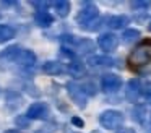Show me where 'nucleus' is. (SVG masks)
Instances as JSON below:
<instances>
[{"label": "nucleus", "mask_w": 151, "mask_h": 133, "mask_svg": "<svg viewBox=\"0 0 151 133\" xmlns=\"http://www.w3.org/2000/svg\"><path fill=\"white\" fill-rule=\"evenodd\" d=\"M99 10L98 6L93 2H83L81 10L78 12V16H76V21H78L80 28L85 29V31H94V29L99 28Z\"/></svg>", "instance_id": "nucleus-1"}, {"label": "nucleus", "mask_w": 151, "mask_h": 133, "mask_svg": "<svg viewBox=\"0 0 151 133\" xmlns=\"http://www.w3.org/2000/svg\"><path fill=\"white\" fill-rule=\"evenodd\" d=\"M151 62V39L141 41L138 45H135L133 50L128 55V65L132 68L145 67Z\"/></svg>", "instance_id": "nucleus-2"}, {"label": "nucleus", "mask_w": 151, "mask_h": 133, "mask_svg": "<svg viewBox=\"0 0 151 133\" xmlns=\"http://www.w3.org/2000/svg\"><path fill=\"white\" fill-rule=\"evenodd\" d=\"M60 41H62L63 47L72 50L73 54H76V52L78 54H89L91 50H94V44L89 39H80L72 34H65V36H62Z\"/></svg>", "instance_id": "nucleus-3"}, {"label": "nucleus", "mask_w": 151, "mask_h": 133, "mask_svg": "<svg viewBox=\"0 0 151 133\" xmlns=\"http://www.w3.org/2000/svg\"><path fill=\"white\" fill-rule=\"evenodd\" d=\"M99 123L106 130H117L124 123V114L119 112V110H112V109L104 110L99 115Z\"/></svg>", "instance_id": "nucleus-4"}, {"label": "nucleus", "mask_w": 151, "mask_h": 133, "mask_svg": "<svg viewBox=\"0 0 151 133\" xmlns=\"http://www.w3.org/2000/svg\"><path fill=\"white\" fill-rule=\"evenodd\" d=\"M67 93H68L70 99L80 107V109H85L86 107V101H88V96L86 93L83 91V86L76 81H70L67 83Z\"/></svg>", "instance_id": "nucleus-5"}, {"label": "nucleus", "mask_w": 151, "mask_h": 133, "mask_svg": "<svg viewBox=\"0 0 151 133\" xmlns=\"http://www.w3.org/2000/svg\"><path fill=\"white\" fill-rule=\"evenodd\" d=\"M49 115V106L46 102H34L26 110V117L29 120H44Z\"/></svg>", "instance_id": "nucleus-6"}, {"label": "nucleus", "mask_w": 151, "mask_h": 133, "mask_svg": "<svg viewBox=\"0 0 151 133\" xmlns=\"http://www.w3.org/2000/svg\"><path fill=\"white\" fill-rule=\"evenodd\" d=\"M122 86V80L119 75H114V73H106L102 75L101 78V88L104 93H115L119 88Z\"/></svg>", "instance_id": "nucleus-7"}, {"label": "nucleus", "mask_w": 151, "mask_h": 133, "mask_svg": "<svg viewBox=\"0 0 151 133\" xmlns=\"http://www.w3.org/2000/svg\"><path fill=\"white\" fill-rule=\"evenodd\" d=\"M98 45L104 52H112L119 45V37L115 34H112V32H104V34H101L98 37Z\"/></svg>", "instance_id": "nucleus-8"}, {"label": "nucleus", "mask_w": 151, "mask_h": 133, "mask_svg": "<svg viewBox=\"0 0 151 133\" xmlns=\"http://www.w3.org/2000/svg\"><path fill=\"white\" fill-rule=\"evenodd\" d=\"M23 49L20 45H12L0 52V63H17L18 57H20Z\"/></svg>", "instance_id": "nucleus-9"}, {"label": "nucleus", "mask_w": 151, "mask_h": 133, "mask_svg": "<svg viewBox=\"0 0 151 133\" xmlns=\"http://www.w3.org/2000/svg\"><path fill=\"white\" fill-rule=\"evenodd\" d=\"M125 96L130 102H138V99L141 97V83L140 80H130L127 84V91H125Z\"/></svg>", "instance_id": "nucleus-10"}, {"label": "nucleus", "mask_w": 151, "mask_h": 133, "mask_svg": "<svg viewBox=\"0 0 151 133\" xmlns=\"http://www.w3.org/2000/svg\"><path fill=\"white\" fill-rule=\"evenodd\" d=\"M88 63L94 68H109V67H114L115 60L107 55H91L88 58Z\"/></svg>", "instance_id": "nucleus-11"}, {"label": "nucleus", "mask_w": 151, "mask_h": 133, "mask_svg": "<svg viewBox=\"0 0 151 133\" xmlns=\"http://www.w3.org/2000/svg\"><path fill=\"white\" fill-rule=\"evenodd\" d=\"M34 63H36V55H34V52L29 50V49H23L20 57H18V60H17V65H20L21 68H31V67H34Z\"/></svg>", "instance_id": "nucleus-12"}, {"label": "nucleus", "mask_w": 151, "mask_h": 133, "mask_svg": "<svg viewBox=\"0 0 151 133\" xmlns=\"http://www.w3.org/2000/svg\"><path fill=\"white\" fill-rule=\"evenodd\" d=\"M34 21H36V24L39 26V28H49L54 23V18H52L50 13L46 12V10H37V12L34 13Z\"/></svg>", "instance_id": "nucleus-13"}, {"label": "nucleus", "mask_w": 151, "mask_h": 133, "mask_svg": "<svg viewBox=\"0 0 151 133\" xmlns=\"http://www.w3.org/2000/svg\"><path fill=\"white\" fill-rule=\"evenodd\" d=\"M65 70L68 71L72 76H81V75H85V63H81L80 60H70L68 63H67V67H65Z\"/></svg>", "instance_id": "nucleus-14"}, {"label": "nucleus", "mask_w": 151, "mask_h": 133, "mask_svg": "<svg viewBox=\"0 0 151 133\" xmlns=\"http://www.w3.org/2000/svg\"><path fill=\"white\" fill-rule=\"evenodd\" d=\"M128 24V16L125 15H115L107 19V26L111 29H122Z\"/></svg>", "instance_id": "nucleus-15"}, {"label": "nucleus", "mask_w": 151, "mask_h": 133, "mask_svg": "<svg viewBox=\"0 0 151 133\" xmlns=\"http://www.w3.org/2000/svg\"><path fill=\"white\" fill-rule=\"evenodd\" d=\"M42 70L46 71L47 75H60L63 71V65L57 60H49L42 65Z\"/></svg>", "instance_id": "nucleus-16"}, {"label": "nucleus", "mask_w": 151, "mask_h": 133, "mask_svg": "<svg viewBox=\"0 0 151 133\" xmlns=\"http://www.w3.org/2000/svg\"><path fill=\"white\" fill-rule=\"evenodd\" d=\"M52 5H54V8H55L57 15H59L60 18H65V16H68L70 6H72L68 0H59V2H54Z\"/></svg>", "instance_id": "nucleus-17"}, {"label": "nucleus", "mask_w": 151, "mask_h": 133, "mask_svg": "<svg viewBox=\"0 0 151 133\" xmlns=\"http://www.w3.org/2000/svg\"><path fill=\"white\" fill-rule=\"evenodd\" d=\"M21 96L18 93H15V91H8L7 93V107L12 110H15L17 107L21 106Z\"/></svg>", "instance_id": "nucleus-18"}, {"label": "nucleus", "mask_w": 151, "mask_h": 133, "mask_svg": "<svg viewBox=\"0 0 151 133\" xmlns=\"http://www.w3.org/2000/svg\"><path fill=\"white\" fill-rule=\"evenodd\" d=\"M15 34H17V31L10 24H0V42L10 41V39L15 37Z\"/></svg>", "instance_id": "nucleus-19"}, {"label": "nucleus", "mask_w": 151, "mask_h": 133, "mask_svg": "<svg viewBox=\"0 0 151 133\" xmlns=\"http://www.w3.org/2000/svg\"><path fill=\"white\" fill-rule=\"evenodd\" d=\"M140 31L138 29H125L124 31V34H122V41L125 42V44H132V42H135V41H138L140 39Z\"/></svg>", "instance_id": "nucleus-20"}, {"label": "nucleus", "mask_w": 151, "mask_h": 133, "mask_svg": "<svg viewBox=\"0 0 151 133\" xmlns=\"http://www.w3.org/2000/svg\"><path fill=\"white\" fill-rule=\"evenodd\" d=\"M133 119L137 120L138 123H145V119H146V107L145 106H137L133 109Z\"/></svg>", "instance_id": "nucleus-21"}, {"label": "nucleus", "mask_w": 151, "mask_h": 133, "mask_svg": "<svg viewBox=\"0 0 151 133\" xmlns=\"http://www.w3.org/2000/svg\"><path fill=\"white\" fill-rule=\"evenodd\" d=\"M151 6V2L148 0H137V2H132V8L133 10H146Z\"/></svg>", "instance_id": "nucleus-22"}, {"label": "nucleus", "mask_w": 151, "mask_h": 133, "mask_svg": "<svg viewBox=\"0 0 151 133\" xmlns=\"http://www.w3.org/2000/svg\"><path fill=\"white\" fill-rule=\"evenodd\" d=\"M141 96L145 97L146 102H151V83L141 84Z\"/></svg>", "instance_id": "nucleus-23"}, {"label": "nucleus", "mask_w": 151, "mask_h": 133, "mask_svg": "<svg viewBox=\"0 0 151 133\" xmlns=\"http://www.w3.org/2000/svg\"><path fill=\"white\" fill-rule=\"evenodd\" d=\"M81 86H83V91L86 93V96H94V94L98 93L94 83H85V84H81Z\"/></svg>", "instance_id": "nucleus-24"}, {"label": "nucleus", "mask_w": 151, "mask_h": 133, "mask_svg": "<svg viewBox=\"0 0 151 133\" xmlns=\"http://www.w3.org/2000/svg\"><path fill=\"white\" fill-rule=\"evenodd\" d=\"M15 122H17V125L18 127H28L29 125V119H28L26 115H20V117H17V120H15Z\"/></svg>", "instance_id": "nucleus-25"}, {"label": "nucleus", "mask_w": 151, "mask_h": 133, "mask_svg": "<svg viewBox=\"0 0 151 133\" xmlns=\"http://www.w3.org/2000/svg\"><path fill=\"white\" fill-rule=\"evenodd\" d=\"M31 5H33V6H36L37 10H44L46 6H49L50 3H49V2H31Z\"/></svg>", "instance_id": "nucleus-26"}, {"label": "nucleus", "mask_w": 151, "mask_h": 133, "mask_svg": "<svg viewBox=\"0 0 151 133\" xmlns=\"http://www.w3.org/2000/svg\"><path fill=\"white\" fill-rule=\"evenodd\" d=\"M72 123H73V125H78V127H83V120L78 119V117H73V119H72Z\"/></svg>", "instance_id": "nucleus-27"}, {"label": "nucleus", "mask_w": 151, "mask_h": 133, "mask_svg": "<svg viewBox=\"0 0 151 133\" xmlns=\"http://www.w3.org/2000/svg\"><path fill=\"white\" fill-rule=\"evenodd\" d=\"M117 133H135V130L133 128H120Z\"/></svg>", "instance_id": "nucleus-28"}, {"label": "nucleus", "mask_w": 151, "mask_h": 133, "mask_svg": "<svg viewBox=\"0 0 151 133\" xmlns=\"http://www.w3.org/2000/svg\"><path fill=\"white\" fill-rule=\"evenodd\" d=\"M0 5H4V6H15V5H17V2H0Z\"/></svg>", "instance_id": "nucleus-29"}, {"label": "nucleus", "mask_w": 151, "mask_h": 133, "mask_svg": "<svg viewBox=\"0 0 151 133\" xmlns=\"http://www.w3.org/2000/svg\"><path fill=\"white\" fill-rule=\"evenodd\" d=\"M5 133H20V132H18V130H7Z\"/></svg>", "instance_id": "nucleus-30"}, {"label": "nucleus", "mask_w": 151, "mask_h": 133, "mask_svg": "<svg viewBox=\"0 0 151 133\" xmlns=\"http://www.w3.org/2000/svg\"><path fill=\"white\" fill-rule=\"evenodd\" d=\"M148 28H150V31H151V23H150V26H148Z\"/></svg>", "instance_id": "nucleus-31"}, {"label": "nucleus", "mask_w": 151, "mask_h": 133, "mask_svg": "<svg viewBox=\"0 0 151 133\" xmlns=\"http://www.w3.org/2000/svg\"><path fill=\"white\" fill-rule=\"evenodd\" d=\"M150 123H151V114H150Z\"/></svg>", "instance_id": "nucleus-32"}, {"label": "nucleus", "mask_w": 151, "mask_h": 133, "mask_svg": "<svg viewBox=\"0 0 151 133\" xmlns=\"http://www.w3.org/2000/svg\"><path fill=\"white\" fill-rule=\"evenodd\" d=\"M0 16H2V15H0Z\"/></svg>", "instance_id": "nucleus-33"}]
</instances>
